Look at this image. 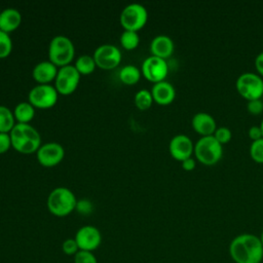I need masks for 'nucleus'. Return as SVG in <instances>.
I'll return each mask as SVG.
<instances>
[{
    "instance_id": "1",
    "label": "nucleus",
    "mask_w": 263,
    "mask_h": 263,
    "mask_svg": "<svg viewBox=\"0 0 263 263\" xmlns=\"http://www.w3.org/2000/svg\"><path fill=\"white\" fill-rule=\"evenodd\" d=\"M229 255L235 263H261L263 246L260 237L253 233L236 235L230 241Z\"/></svg>"
},
{
    "instance_id": "2",
    "label": "nucleus",
    "mask_w": 263,
    "mask_h": 263,
    "mask_svg": "<svg viewBox=\"0 0 263 263\" xmlns=\"http://www.w3.org/2000/svg\"><path fill=\"white\" fill-rule=\"evenodd\" d=\"M11 145L14 150L23 154L37 152L41 146L39 132L30 123H15L9 133Z\"/></svg>"
},
{
    "instance_id": "3",
    "label": "nucleus",
    "mask_w": 263,
    "mask_h": 263,
    "mask_svg": "<svg viewBox=\"0 0 263 263\" xmlns=\"http://www.w3.org/2000/svg\"><path fill=\"white\" fill-rule=\"evenodd\" d=\"M77 200L78 199L71 189L61 186L49 192L46 204L48 211L53 216L66 217L76 209Z\"/></svg>"
},
{
    "instance_id": "4",
    "label": "nucleus",
    "mask_w": 263,
    "mask_h": 263,
    "mask_svg": "<svg viewBox=\"0 0 263 263\" xmlns=\"http://www.w3.org/2000/svg\"><path fill=\"white\" fill-rule=\"evenodd\" d=\"M75 55L73 41L65 35H57L51 38L48 45V60L55 66L70 65Z\"/></svg>"
},
{
    "instance_id": "5",
    "label": "nucleus",
    "mask_w": 263,
    "mask_h": 263,
    "mask_svg": "<svg viewBox=\"0 0 263 263\" xmlns=\"http://www.w3.org/2000/svg\"><path fill=\"white\" fill-rule=\"evenodd\" d=\"M194 155L205 165L216 164L223 155L222 144L213 135L200 137L194 144Z\"/></svg>"
},
{
    "instance_id": "6",
    "label": "nucleus",
    "mask_w": 263,
    "mask_h": 263,
    "mask_svg": "<svg viewBox=\"0 0 263 263\" xmlns=\"http://www.w3.org/2000/svg\"><path fill=\"white\" fill-rule=\"evenodd\" d=\"M148 21V11L140 3H129L123 7L119 15V22L124 30H141Z\"/></svg>"
},
{
    "instance_id": "7",
    "label": "nucleus",
    "mask_w": 263,
    "mask_h": 263,
    "mask_svg": "<svg viewBox=\"0 0 263 263\" xmlns=\"http://www.w3.org/2000/svg\"><path fill=\"white\" fill-rule=\"evenodd\" d=\"M236 90L247 101L261 99L263 96V78L254 72L241 73L235 81Z\"/></svg>"
},
{
    "instance_id": "8",
    "label": "nucleus",
    "mask_w": 263,
    "mask_h": 263,
    "mask_svg": "<svg viewBox=\"0 0 263 263\" xmlns=\"http://www.w3.org/2000/svg\"><path fill=\"white\" fill-rule=\"evenodd\" d=\"M59 98V92L52 84H36L28 93V101L37 109L53 107Z\"/></svg>"
},
{
    "instance_id": "9",
    "label": "nucleus",
    "mask_w": 263,
    "mask_h": 263,
    "mask_svg": "<svg viewBox=\"0 0 263 263\" xmlns=\"http://www.w3.org/2000/svg\"><path fill=\"white\" fill-rule=\"evenodd\" d=\"M80 76L74 65L70 64L60 67L53 84L59 95L68 96L74 92L78 87Z\"/></svg>"
},
{
    "instance_id": "10",
    "label": "nucleus",
    "mask_w": 263,
    "mask_h": 263,
    "mask_svg": "<svg viewBox=\"0 0 263 263\" xmlns=\"http://www.w3.org/2000/svg\"><path fill=\"white\" fill-rule=\"evenodd\" d=\"M92 57L97 67L104 70H111L120 64L122 55L120 49L116 45L104 43L95 49Z\"/></svg>"
},
{
    "instance_id": "11",
    "label": "nucleus",
    "mask_w": 263,
    "mask_h": 263,
    "mask_svg": "<svg viewBox=\"0 0 263 263\" xmlns=\"http://www.w3.org/2000/svg\"><path fill=\"white\" fill-rule=\"evenodd\" d=\"M141 72L147 80L153 83L160 82L165 80V77L167 76L168 65L166 60L151 54L143 61Z\"/></svg>"
},
{
    "instance_id": "12",
    "label": "nucleus",
    "mask_w": 263,
    "mask_h": 263,
    "mask_svg": "<svg viewBox=\"0 0 263 263\" xmlns=\"http://www.w3.org/2000/svg\"><path fill=\"white\" fill-rule=\"evenodd\" d=\"M38 162L45 167H52L58 165L65 157L64 147L57 142H47L41 144L36 152Z\"/></svg>"
},
{
    "instance_id": "13",
    "label": "nucleus",
    "mask_w": 263,
    "mask_h": 263,
    "mask_svg": "<svg viewBox=\"0 0 263 263\" xmlns=\"http://www.w3.org/2000/svg\"><path fill=\"white\" fill-rule=\"evenodd\" d=\"M79 250L93 252L102 243L101 231L92 225H84L80 227L74 236Z\"/></svg>"
},
{
    "instance_id": "14",
    "label": "nucleus",
    "mask_w": 263,
    "mask_h": 263,
    "mask_svg": "<svg viewBox=\"0 0 263 263\" xmlns=\"http://www.w3.org/2000/svg\"><path fill=\"white\" fill-rule=\"evenodd\" d=\"M168 151L173 158L182 161L192 156L194 153V144L187 135L178 134L171 139Z\"/></svg>"
},
{
    "instance_id": "15",
    "label": "nucleus",
    "mask_w": 263,
    "mask_h": 263,
    "mask_svg": "<svg viewBox=\"0 0 263 263\" xmlns=\"http://www.w3.org/2000/svg\"><path fill=\"white\" fill-rule=\"evenodd\" d=\"M59 67L53 63L48 61H41L37 63L33 70L32 76L37 84H50L51 81H54L58 75Z\"/></svg>"
},
{
    "instance_id": "16",
    "label": "nucleus",
    "mask_w": 263,
    "mask_h": 263,
    "mask_svg": "<svg viewBox=\"0 0 263 263\" xmlns=\"http://www.w3.org/2000/svg\"><path fill=\"white\" fill-rule=\"evenodd\" d=\"M191 124L194 130L199 135H201V137L214 135L217 128V123L215 118L210 113H206V112L195 113L192 116Z\"/></svg>"
},
{
    "instance_id": "17",
    "label": "nucleus",
    "mask_w": 263,
    "mask_h": 263,
    "mask_svg": "<svg viewBox=\"0 0 263 263\" xmlns=\"http://www.w3.org/2000/svg\"><path fill=\"white\" fill-rule=\"evenodd\" d=\"M175 44L173 39L164 34H159L155 36L150 42L151 54L164 60L173 54Z\"/></svg>"
},
{
    "instance_id": "18",
    "label": "nucleus",
    "mask_w": 263,
    "mask_h": 263,
    "mask_svg": "<svg viewBox=\"0 0 263 263\" xmlns=\"http://www.w3.org/2000/svg\"><path fill=\"white\" fill-rule=\"evenodd\" d=\"M151 93L154 102L159 105L171 104L176 98V89L174 85L166 80L153 83Z\"/></svg>"
},
{
    "instance_id": "19",
    "label": "nucleus",
    "mask_w": 263,
    "mask_h": 263,
    "mask_svg": "<svg viewBox=\"0 0 263 263\" xmlns=\"http://www.w3.org/2000/svg\"><path fill=\"white\" fill-rule=\"evenodd\" d=\"M22 23V13L13 7H6L0 12V30L10 33L16 30Z\"/></svg>"
},
{
    "instance_id": "20",
    "label": "nucleus",
    "mask_w": 263,
    "mask_h": 263,
    "mask_svg": "<svg viewBox=\"0 0 263 263\" xmlns=\"http://www.w3.org/2000/svg\"><path fill=\"white\" fill-rule=\"evenodd\" d=\"M35 109L29 101L16 104L13 109V115L17 123H29L35 116Z\"/></svg>"
},
{
    "instance_id": "21",
    "label": "nucleus",
    "mask_w": 263,
    "mask_h": 263,
    "mask_svg": "<svg viewBox=\"0 0 263 263\" xmlns=\"http://www.w3.org/2000/svg\"><path fill=\"white\" fill-rule=\"evenodd\" d=\"M141 75V70L133 64L123 66L119 71V79L122 83L126 85H134L137 82H139Z\"/></svg>"
},
{
    "instance_id": "22",
    "label": "nucleus",
    "mask_w": 263,
    "mask_h": 263,
    "mask_svg": "<svg viewBox=\"0 0 263 263\" xmlns=\"http://www.w3.org/2000/svg\"><path fill=\"white\" fill-rule=\"evenodd\" d=\"M15 125L13 111L7 106L0 105V133H10Z\"/></svg>"
},
{
    "instance_id": "23",
    "label": "nucleus",
    "mask_w": 263,
    "mask_h": 263,
    "mask_svg": "<svg viewBox=\"0 0 263 263\" xmlns=\"http://www.w3.org/2000/svg\"><path fill=\"white\" fill-rule=\"evenodd\" d=\"M74 66L77 69V71L80 73V75L91 74L95 71L96 67H97L96 62L93 60V57L89 55V54L79 55L76 59Z\"/></svg>"
},
{
    "instance_id": "24",
    "label": "nucleus",
    "mask_w": 263,
    "mask_h": 263,
    "mask_svg": "<svg viewBox=\"0 0 263 263\" xmlns=\"http://www.w3.org/2000/svg\"><path fill=\"white\" fill-rule=\"evenodd\" d=\"M119 41L121 46L126 50H133L138 47L140 43V36L136 31L123 30L119 37Z\"/></svg>"
},
{
    "instance_id": "25",
    "label": "nucleus",
    "mask_w": 263,
    "mask_h": 263,
    "mask_svg": "<svg viewBox=\"0 0 263 263\" xmlns=\"http://www.w3.org/2000/svg\"><path fill=\"white\" fill-rule=\"evenodd\" d=\"M134 102L135 105L138 109L140 110H147L151 107L152 103L154 102L151 90L146 89V88H142L139 89L134 98Z\"/></svg>"
},
{
    "instance_id": "26",
    "label": "nucleus",
    "mask_w": 263,
    "mask_h": 263,
    "mask_svg": "<svg viewBox=\"0 0 263 263\" xmlns=\"http://www.w3.org/2000/svg\"><path fill=\"white\" fill-rule=\"evenodd\" d=\"M12 51V40L8 33L0 30V59L7 58Z\"/></svg>"
},
{
    "instance_id": "27",
    "label": "nucleus",
    "mask_w": 263,
    "mask_h": 263,
    "mask_svg": "<svg viewBox=\"0 0 263 263\" xmlns=\"http://www.w3.org/2000/svg\"><path fill=\"white\" fill-rule=\"evenodd\" d=\"M250 155L256 162H263V138L252 141L250 146Z\"/></svg>"
},
{
    "instance_id": "28",
    "label": "nucleus",
    "mask_w": 263,
    "mask_h": 263,
    "mask_svg": "<svg viewBox=\"0 0 263 263\" xmlns=\"http://www.w3.org/2000/svg\"><path fill=\"white\" fill-rule=\"evenodd\" d=\"M213 136L216 138V140L219 143H221L223 145L225 143H228L231 140L232 132L227 126H219V127L216 128V130H215Z\"/></svg>"
},
{
    "instance_id": "29",
    "label": "nucleus",
    "mask_w": 263,
    "mask_h": 263,
    "mask_svg": "<svg viewBox=\"0 0 263 263\" xmlns=\"http://www.w3.org/2000/svg\"><path fill=\"white\" fill-rule=\"evenodd\" d=\"M74 263H98V260L93 252L79 250L74 256Z\"/></svg>"
},
{
    "instance_id": "30",
    "label": "nucleus",
    "mask_w": 263,
    "mask_h": 263,
    "mask_svg": "<svg viewBox=\"0 0 263 263\" xmlns=\"http://www.w3.org/2000/svg\"><path fill=\"white\" fill-rule=\"evenodd\" d=\"M62 251L64 252V254L68 256H75L79 251V248L75 238L73 237V238L65 239L62 243Z\"/></svg>"
},
{
    "instance_id": "31",
    "label": "nucleus",
    "mask_w": 263,
    "mask_h": 263,
    "mask_svg": "<svg viewBox=\"0 0 263 263\" xmlns=\"http://www.w3.org/2000/svg\"><path fill=\"white\" fill-rule=\"evenodd\" d=\"M92 203L89 199L86 198H82V199H78L77 200V204H76V211L79 212L81 215H88L92 212Z\"/></svg>"
},
{
    "instance_id": "32",
    "label": "nucleus",
    "mask_w": 263,
    "mask_h": 263,
    "mask_svg": "<svg viewBox=\"0 0 263 263\" xmlns=\"http://www.w3.org/2000/svg\"><path fill=\"white\" fill-rule=\"evenodd\" d=\"M247 109L251 114H260L263 112V101L261 99L247 101Z\"/></svg>"
},
{
    "instance_id": "33",
    "label": "nucleus",
    "mask_w": 263,
    "mask_h": 263,
    "mask_svg": "<svg viewBox=\"0 0 263 263\" xmlns=\"http://www.w3.org/2000/svg\"><path fill=\"white\" fill-rule=\"evenodd\" d=\"M11 145V139L9 133H0V154L7 152Z\"/></svg>"
},
{
    "instance_id": "34",
    "label": "nucleus",
    "mask_w": 263,
    "mask_h": 263,
    "mask_svg": "<svg viewBox=\"0 0 263 263\" xmlns=\"http://www.w3.org/2000/svg\"><path fill=\"white\" fill-rule=\"evenodd\" d=\"M248 135L249 137L253 140V141H256V140H259L261 138H263L262 136V130H261V127L260 125H252L249 130H248Z\"/></svg>"
},
{
    "instance_id": "35",
    "label": "nucleus",
    "mask_w": 263,
    "mask_h": 263,
    "mask_svg": "<svg viewBox=\"0 0 263 263\" xmlns=\"http://www.w3.org/2000/svg\"><path fill=\"white\" fill-rule=\"evenodd\" d=\"M181 165L185 171H192L196 166V160H195V158H193L191 156V157H188V158L182 160Z\"/></svg>"
},
{
    "instance_id": "36",
    "label": "nucleus",
    "mask_w": 263,
    "mask_h": 263,
    "mask_svg": "<svg viewBox=\"0 0 263 263\" xmlns=\"http://www.w3.org/2000/svg\"><path fill=\"white\" fill-rule=\"evenodd\" d=\"M255 66L259 75L263 76V51L258 53L255 58Z\"/></svg>"
},
{
    "instance_id": "37",
    "label": "nucleus",
    "mask_w": 263,
    "mask_h": 263,
    "mask_svg": "<svg viewBox=\"0 0 263 263\" xmlns=\"http://www.w3.org/2000/svg\"><path fill=\"white\" fill-rule=\"evenodd\" d=\"M260 240H261V242H262V246H263V230H262V232H261V234H260Z\"/></svg>"
},
{
    "instance_id": "38",
    "label": "nucleus",
    "mask_w": 263,
    "mask_h": 263,
    "mask_svg": "<svg viewBox=\"0 0 263 263\" xmlns=\"http://www.w3.org/2000/svg\"><path fill=\"white\" fill-rule=\"evenodd\" d=\"M260 127H261V130H262V136H263V119L261 120V123H260Z\"/></svg>"
},
{
    "instance_id": "39",
    "label": "nucleus",
    "mask_w": 263,
    "mask_h": 263,
    "mask_svg": "<svg viewBox=\"0 0 263 263\" xmlns=\"http://www.w3.org/2000/svg\"><path fill=\"white\" fill-rule=\"evenodd\" d=\"M0 12H1V8H0Z\"/></svg>"
},
{
    "instance_id": "40",
    "label": "nucleus",
    "mask_w": 263,
    "mask_h": 263,
    "mask_svg": "<svg viewBox=\"0 0 263 263\" xmlns=\"http://www.w3.org/2000/svg\"><path fill=\"white\" fill-rule=\"evenodd\" d=\"M262 44H263V41H262Z\"/></svg>"
},
{
    "instance_id": "41",
    "label": "nucleus",
    "mask_w": 263,
    "mask_h": 263,
    "mask_svg": "<svg viewBox=\"0 0 263 263\" xmlns=\"http://www.w3.org/2000/svg\"><path fill=\"white\" fill-rule=\"evenodd\" d=\"M262 187H263V185H262Z\"/></svg>"
}]
</instances>
